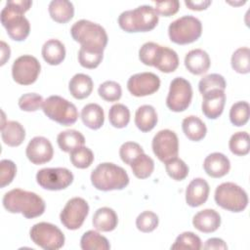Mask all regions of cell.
Wrapping results in <instances>:
<instances>
[{"instance_id":"obj_8","label":"cell","mask_w":250,"mask_h":250,"mask_svg":"<svg viewBox=\"0 0 250 250\" xmlns=\"http://www.w3.org/2000/svg\"><path fill=\"white\" fill-rule=\"evenodd\" d=\"M42 109L48 118L63 126L74 124L78 118L76 106L69 101L57 95L48 97L43 103Z\"/></svg>"},{"instance_id":"obj_3","label":"cell","mask_w":250,"mask_h":250,"mask_svg":"<svg viewBox=\"0 0 250 250\" xmlns=\"http://www.w3.org/2000/svg\"><path fill=\"white\" fill-rule=\"evenodd\" d=\"M70 34L74 41L81 44V47L96 52L104 53L108 41L105 29L99 23L88 20L74 22L70 28Z\"/></svg>"},{"instance_id":"obj_26","label":"cell","mask_w":250,"mask_h":250,"mask_svg":"<svg viewBox=\"0 0 250 250\" xmlns=\"http://www.w3.org/2000/svg\"><path fill=\"white\" fill-rule=\"evenodd\" d=\"M41 54L47 63L58 65L65 58V47L58 39H49L42 46Z\"/></svg>"},{"instance_id":"obj_45","label":"cell","mask_w":250,"mask_h":250,"mask_svg":"<svg viewBox=\"0 0 250 250\" xmlns=\"http://www.w3.org/2000/svg\"><path fill=\"white\" fill-rule=\"evenodd\" d=\"M43 103H44V100L42 96H40L39 94L27 93L20 97L18 104L21 110L31 112V111H36L40 107H42Z\"/></svg>"},{"instance_id":"obj_42","label":"cell","mask_w":250,"mask_h":250,"mask_svg":"<svg viewBox=\"0 0 250 250\" xmlns=\"http://www.w3.org/2000/svg\"><path fill=\"white\" fill-rule=\"evenodd\" d=\"M99 96L106 102H116L122 96V89L119 83L115 81H104L98 88Z\"/></svg>"},{"instance_id":"obj_21","label":"cell","mask_w":250,"mask_h":250,"mask_svg":"<svg viewBox=\"0 0 250 250\" xmlns=\"http://www.w3.org/2000/svg\"><path fill=\"white\" fill-rule=\"evenodd\" d=\"M192 225L201 232H214L221 226V216L214 209H204L193 216Z\"/></svg>"},{"instance_id":"obj_40","label":"cell","mask_w":250,"mask_h":250,"mask_svg":"<svg viewBox=\"0 0 250 250\" xmlns=\"http://www.w3.org/2000/svg\"><path fill=\"white\" fill-rule=\"evenodd\" d=\"M165 169L169 177L175 181H183L188 175V166L184 160L178 157L166 161Z\"/></svg>"},{"instance_id":"obj_15","label":"cell","mask_w":250,"mask_h":250,"mask_svg":"<svg viewBox=\"0 0 250 250\" xmlns=\"http://www.w3.org/2000/svg\"><path fill=\"white\" fill-rule=\"evenodd\" d=\"M160 87L159 77L152 72H141L132 75L127 82L128 91L135 97L154 94Z\"/></svg>"},{"instance_id":"obj_31","label":"cell","mask_w":250,"mask_h":250,"mask_svg":"<svg viewBox=\"0 0 250 250\" xmlns=\"http://www.w3.org/2000/svg\"><path fill=\"white\" fill-rule=\"evenodd\" d=\"M57 143L62 151L70 152L76 147L84 146L85 138L79 131L70 129L61 132L57 137Z\"/></svg>"},{"instance_id":"obj_14","label":"cell","mask_w":250,"mask_h":250,"mask_svg":"<svg viewBox=\"0 0 250 250\" xmlns=\"http://www.w3.org/2000/svg\"><path fill=\"white\" fill-rule=\"evenodd\" d=\"M152 150L155 156L161 161L166 162L179 153V140L176 133L169 129L160 130L152 139Z\"/></svg>"},{"instance_id":"obj_25","label":"cell","mask_w":250,"mask_h":250,"mask_svg":"<svg viewBox=\"0 0 250 250\" xmlns=\"http://www.w3.org/2000/svg\"><path fill=\"white\" fill-rule=\"evenodd\" d=\"M92 78L84 73H76L68 83V90L71 96L77 100H83L90 96L93 91Z\"/></svg>"},{"instance_id":"obj_32","label":"cell","mask_w":250,"mask_h":250,"mask_svg":"<svg viewBox=\"0 0 250 250\" xmlns=\"http://www.w3.org/2000/svg\"><path fill=\"white\" fill-rule=\"evenodd\" d=\"M80 247L83 250H108L110 244L107 238L98 231L88 230L80 239Z\"/></svg>"},{"instance_id":"obj_34","label":"cell","mask_w":250,"mask_h":250,"mask_svg":"<svg viewBox=\"0 0 250 250\" xmlns=\"http://www.w3.org/2000/svg\"><path fill=\"white\" fill-rule=\"evenodd\" d=\"M231 67L234 71L246 74L250 72V50L248 47H240L236 49L230 60Z\"/></svg>"},{"instance_id":"obj_9","label":"cell","mask_w":250,"mask_h":250,"mask_svg":"<svg viewBox=\"0 0 250 250\" xmlns=\"http://www.w3.org/2000/svg\"><path fill=\"white\" fill-rule=\"evenodd\" d=\"M30 238L39 247L45 250H58L64 244V234L55 225L40 222L30 229Z\"/></svg>"},{"instance_id":"obj_29","label":"cell","mask_w":250,"mask_h":250,"mask_svg":"<svg viewBox=\"0 0 250 250\" xmlns=\"http://www.w3.org/2000/svg\"><path fill=\"white\" fill-rule=\"evenodd\" d=\"M48 10L52 20L59 23H65L74 16V6L68 0H53Z\"/></svg>"},{"instance_id":"obj_28","label":"cell","mask_w":250,"mask_h":250,"mask_svg":"<svg viewBox=\"0 0 250 250\" xmlns=\"http://www.w3.org/2000/svg\"><path fill=\"white\" fill-rule=\"evenodd\" d=\"M157 113L150 104H144L138 107L135 113V124L142 132L151 131L157 123Z\"/></svg>"},{"instance_id":"obj_6","label":"cell","mask_w":250,"mask_h":250,"mask_svg":"<svg viewBox=\"0 0 250 250\" xmlns=\"http://www.w3.org/2000/svg\"><path fill=\"white\" fill-rule=\"evenodd\" d=\"M216 203L230 212H242L248 205V195L238 185L227 182L219 185L215 190Z\"/></svg>"},{"instance_id":"obj_50","label":"cell","mask_w":250,"mask_h":250,"mask_svg":"<svg viewBox=\"0 0 250 250\" xmlns=\"http://www.w3.org/2000/svg\"><path fill=\"white\" fill-rule=\"evenodd\" d=\"M203 249L206 250H212V249H221V250H226L228 249V245L226 244V242L218 237H212L209 238L205 241L204 245H203Z\"/></svg>"},{"instance_id":"obj_12","label":"cell","mask_w":250,"mask_h":250,"mask_svg":"<svg viewBox=\"0 0 250 250\" xmlns=\"http://www.w3.org/2000/svg\"><path fill=\"white\" fill-rule=\"evenodd\" d=\"M88 214V202L82 197H73L66 202L60 214V219L67 229L75 230L82 227Z\"/></svg>"},{"instance_id":"obj_49","label":"cell","mask_w":250,"mask_h":250,"mask_svg":"<svg viewBox=\"0 0 250 250\" xmlns=\"http://www.w3.org/2000/svg\"><path fill=\"white\" fill-rule=\"evenodd\" d=\"M154 10L158 15L163 17H171L175 15L180 9V2L178 0L158 1L154 3Z\"/></svg>"},{"instance_id":"obj_35","label":"cell","mask_w":250,"mask_h":250,"mask_svg":"<svg viewBox=\"0 0 250 250\" xmlns=\"http://www.w3.org/2000/svg\"><path fill=\"white\" fill-rule=\"evenodd\" d=\"M109 123L118 129L124 128L130 121V110L123 104H113L108 111Z\"/></svg>"},{"instance_id":"obj_11","label":"cell","mask_w":250,"mask_h":250,"mask_svg":"<svg viewBox=\"0 0 250 250\" xmlns=\"http://www.w3.org/2000/svg\"><path fill=\"white\" fill-rule=\"evenodd\" d=\"M73 178V174L63 167L43 168L36 174L37 184L48 190L64 189L72 184Z\"/></svg>"},{"instance_id":"obj_23","label":"cell","mask_w":250,"mask_h":250,"mask_svg":"<svg viewBox=\"0 0 250 250\" xmlns=\"http://www.w3.org/2000/svg\"><path fill=\"white\" fill-rule=\"evenodd\" d=\"M1 138L9 146H19L25 139V130L18 121H6L1 125Z\"/></svg>"},{"instance_id":"obj_52","label":"cell","mask_w":250,"mask_h":250,"mask_svg":"<svg viewBox=\"0 0 250 250\" xmlns=\"http://www.w3.org/2000/svg\"><path fill=\"white\" fill-rule=\"evenodd\" d=\"M11 50L9 45H7L4 41H1V65H4L6 62L10 59Z\"/></svg>"},{"instance_id":"obj_4","label":"cell","mask_w":250,"mask_h":250,"mask_svg":"<svg viewBox=\"0 0 250 250\" xmlns=\"http://www.w3.org/2000/svg\"><path fill=\"white\" fill-rule=\"evenodd\" d=\"M129 181L127 172L111 162L99 164L91 173L93 187L103 191L123 189L128 186Z\"/></svg>"},{"instance_id":"obj_39","label":"cell","mask_w":250,"mask_h":250,"mask_svg":"<svg viewBox=\"0 0 250 250\" xmlns=\"http://www.w3.org/2000/svg\"><path fill=\"white\" fill-rule=\"evenodd\" d=\"M202 247L201 239L192 231L182 232L175 240L171 249H188V250H199Z\"/></svg>"},{"instance_id":"obj_22","label":"cell","mask_w":250,"mask_h":250,"mask_svg":"<svg viewBox=\"0 0 250 250\" xmlns=\"http://www.w3.org/2000/svg\"><path fill=\"white\" fill-rule=\"evenodd\" d=\"M211 61L207 52L202 49L190 50L185 57V66L192 74L201 75L208 71Z\"/></svg>"},{"instance_id":"obj_44","label":"cell","mask_w":250,"mask_h":250,"mask_svg":"<svg viewBox=\"0 0 250 250\" xmlns=\"http://www.w3.org/2000/svg\"><path fill=\"white\" fill-rule=\"evenodd\" d=\"M158 216L151 211L142 212L136 219V227L142 232H151L158 226Z\"/></svg>"},{"instance_id":"obj_24","label":"cell","mask_w":250,"mask_h":250,"mask_svg":"<svg viewBox=\"0 0 250 250\" xmlns=\"http://www.w3.org/2000/svg\"><path fill=\"white\" fill-rule=\"evenodd\" d=\"M93 227L100 231H111L118 224V217L115 211L109 207H101L93 215Z\"/></svg>"},{"instance_id":"obj_17","label":"cell","mask_w":250,"mask_h":250,"mask_svg":"<svg viewBox=\"0 0 250 250\" xmlns=\"http://www.w3.org/2000/svg\"><path fill=\"white\" fill-rule=\"evenodd\" d=\"M202 112L209 119L218 118L224 110L226 94L224 90H211L202 95Z\"/></svg>"},{"instance_id":"obj_18","label":"cell","mask_w":250,"mask_h":250,"mask_svg":"<svg viewBox=\"0 0 250 250\" xmlns=\"http://www.w3.org/2000/svg\"><path fill=\"white\" fill-rule=\"evenodd\" d=\"M210 188L202 178L193 179L186 189V202L190 207H198L208 199Z\"/></svg>"},{"instance_id":"obj_43","label":"cell","mask_w":250,"mask_h":250,"mask_svg":"<svg viewBox=\"0 0 250 250\" xmlns=\"http://www.w3.org/2000/svg\"><path fill=\"white\" fill-rule=\"evenodd\" d=\"M104 58L103 52H96L80 47L78 52V62L81 66L89 69L96 68L100 65Z\"/></svg>"},{"instance_id":"obj_47","label":"cell","mask_w":250,"mask_h":250,"mask_svg":"<svg viewBox=\"0 0 250 250\" xmlns=\"http://www.w3.org/2000/svg\"><path fill=\"white\" fill-rule=\"evenodd\" d=\"M17 173L16 164L9 159H3L0 162V187L5 188L10 185Z\"/></svg>"},{"instance_id":"obj_13","label":"cell","mask_w":250,"mask_h":250,"mask_svg":"<svg viewBox=\"0 0 250 250\" xmlns=\"http://www.w3.org/2000/svg\"><path fill=\"white\" fill-rule=\"evenodd\" d=\"M40 70L41 64L35 57L22 55L13 62L12 76L20 85H30L37 80Z\"/></svg>"},{"instance_id":"obj_16","label":"cell","mask_w":250,"mask_h":250,"mask_svg":"<svg viewBox=\"0 0 250 250\" xmlns=\"http://www.w3.org/2000/svg\"><path fill=\"white\" fill-rule=\"evenodd\" d=\"M25 154L31 163L40 165L52 160L54 156V148L47 138L38 136L29 141L25 149Z\"/></svg>"},{"instance_id":"obj_46","label":"cell","mask_w":250,"mask_h":250,"mask_svg":"<svg viewBox=\"0 0 250 250\" xmlns=\"http://www.w3.org/2000/svg\"><path fill=\"white\" fill-rule=\"evenodd\" d=\"M141 153H144V149L138 143L135 142H126L122 144L119 148V155L121 160L128 165H130L133 159Z\"/></svg>"},{"instance_id":"obj_38","label":"cell","mask_w":250,"mask_h":250,"mask_svg":"<svg viewBox=\"0 0 250 250\" xmlns=\"http://www.w3.org/2000/svg\"><path fill=\"white\" fill-rule=\"evenodd\" d=\"M250 107L245 101L234 103L229 109V120L232 125L240 127L245 125L249 120Z\"/></svg>"},{"instance_id":"obj_2","label":"cell","mask_w":250,"mask_h":250,"mask_svg":"<svg viewBox=\"0 0 250 250\" xmlns=\"http://www.w3.org/2000/svg\"><path fill=\"white\" fill-rule=\"evenodd\" d=\"M2 203L10 213H21L26 219L41 216L45 211V201L38 194L21 188H14L6 192Z\"/></svg>"},{"instance_id":"obj_19","label":"cell","mask_w":250,"mask_h":250,"mask_svg":"<svg viewBox=\"0 0 250 250\" xmlns=\"http://www.w3.org/2000/svg\"><path fill=\"white\" fill-rule=\"evenodd\" d=\"M203 168L208 176L212 178H222L229 172L230 162L225 154L213 152L204 159Z\"/></svg>"},{"instance_id":"obj_27","label":"cell","mask_w":250,"mask_h":250,"mask_svg":"<svg viewBox=\"0 0 250 250\" xmlns=\"http://www.w3.org/2000/svg\"><path fill=\"white\" fill-rule=\"evenodd\" d=\"M81 119L85 126L92 130L100 129L104 122V112L98 104H88L81 110Z\"/></svg>"},{"instance_id":"obj_51","label":"cell","mask_w":250,"mask_h":250,"mask_svg":"<svg viewBox=\"0 0 250 250\" xmlns=\"http://www.w3.org/2000/svg\"><path fill=\"white\" fill-rule=\"evenodd\" d=\"M186 6L193 11H202L206 10L211 4L210 0H199V1H185Z\"/></svg>"},{"instance_id":"obj_37","label":"cell","mask_w":250,"mask_h":250,"mask_svg":"<svg viewBox=\"0 0 250 250\" xmlns=\"http://www.w3.org/2000/svg\"><path fill=\"white\" fill-rule=\"evenodd\" d=\"M71 164L79 169H86L91 166L94 161V153L87 146H79L69 152Z\"/></svg>"},{"instance_id":"obj_5","label":"cell","mask_w":250,"mask_h":250,"mask_svg":"<svg viewBox=\"0 0 250 250\" xmlns=\"http://www.w3.org/2000/svg\"><path fill=\"white\" fill-rule=\"evenodd\" d=\"M158 23V14L153 7L142 5L133 10L122 12L118 17V24L126 32H146Z\"/></svg>"},{"instance_id":"obj_36","label":"cell","mask_w":250,"mask_h":250,"mask_svg":"<svg viewBox=\"0 0 250 250\" xmlns=\"http://www.w3.org/2000/svg\"><path fill=\"white\" fill-rule=\"evenodd\" d=\"M229 150L238 156H243L249 153L250 140L249 135L245 131L234 133L229 142Z\"/></svg>"},{"instance_id":"obj_20","label":"cell","mask_w":250,"mask_h":250,"mask_svg":"<svg viewBox=\"0 0 250 250\" xmlns=\"http://www.w3.org/2000/svg\"><path fill=\"white\" fill-rule=\"evenodd\" d=\"M152 66L164 73L173 72L179 66V57L173 49L159 45L153 58Z\"/></svg>"},{"instance_id":"obj_33","label":"cell","mask_w":250,"mask_h":250,"mask_svg":"<svg viewBox=\"0 0 250 250\" xmlns=\"http://www.w3.org/2000/svg\"><path fill=\"white\" fill-rule=\"evenodd\" d=\"M130 166L133 174L138 179H146L152 174L154 170V161L150 156L144 152L134 158Z\"/></svg>"},{"instance_id":"obj_10","label":"cell","mask_w":250,"mask_h":250,"mask_svg":"<svg viewBox=\"0 0 250 250\" xmlns=\"http://www.w3.org/2000/svg\"><path fill=\"white\" fill-rule=\"evenodd\" d=\"M192 99V88L189 81L184 77H176L170 83L166 98L167 107L174 112L186 110Z\"/></svg>"},{"instance_id":"obj_7","label":"cell","mask_w":250,"mask_h":250,"mask_svg":"<svg viewBox=\"0 0 250 250\" xmlns=\"http://www.w3.org/2000/svg\"><path fill=\"white\" fill-rule=\"evenodd\" d=\"M202 33L201 21L193 16H183L172 21L168 27V35L172 42L186 45L196 41Z\"/></svg>"},{"instance_id":"obj_48","label":"cell","mask_w":250,"mask_h":250,"mask_svg":"<svg viewBox=\"0 0 250 250\" xmlns=\"http://www.w3.org/2000/svg\"><path fill=\"white\" fill-rule=\"evenodd\" d=\"M159 44L154 42H146L145 43L139 50V59L140 61L148 66H152V62L156 50Z\"/></svg>"},{"instance_id":"obj_1","label":"cell","mask_w":250,"mask_h":250,"mask_svg":"<svg viewBox=\"0 0 250 250\" xmlns=\"http://www.w3.org/2000/svg\"><path fill=\"white\" fill-rule=\"evenodd\" d=\"M32 6L30 0H10L0 14L1 23L15 41H23L30 32V23L23 16Z\"/></svg>"},{"instance_id":"obj_41","label":"cell","mask_w":250,"mask_h":250,"mask_svg":"<svg viewBox=\"0 0 250 250\" xmlns=\"http://www.w3.org/2000/svg\"><path fill=\"white\" fill-rule=\"evenodd\" d=\"M227 83L221 74L211 73L202 77L198 83V90L203 95L211 90H224L226 89Z\"/></svg>"},{"instance_id":"obj_30","label":"cell","mask_w":250,"mask_h":250,"mask_svg":"<svg viewBox=\"0 0 250 250\" xmlns=\"http://www.w3.org/2000/svg\"><path fill=\"white\" fill-rule=\"evenodd\" d=\"M182 129L186 137L193 142L201 141L207 133L205 123L194 115H189L183 120Z\"/></svg>"}]
</instances>
